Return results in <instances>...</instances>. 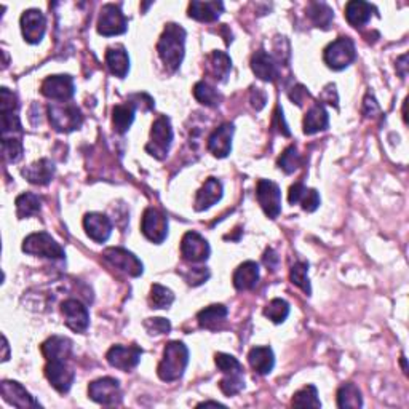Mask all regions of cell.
<instances>
[{"label": "cell", "instance_id": "obj_1", "mask_svg": "<svg viewBox=\"0 0 409 409\" xmlns=\"http://www.w3.org/2000/svg\"><path fill=\"white\" fill-rule=\"evenodd\" d=\"M184 45H186V30L179 24L168 23L163 34L157 44L158 57L163 61L168 71H178L184 59Z\"/></svg>", "mask_w": 409, "mask_h": 409}, {"label": "cell", "instance_id": "obj_2", "mask_svg": "<svg viewBox=\"0 0 409 409\" xmlns=\"http://www.w3.org/2000/svg\"><path fill=\"white\" fill-rule=\"evenodd\" d=\"M189 364V350L179 340H172L165 345L162 362L158 363L157 374L165 382L179 381Z\"/></svg>", "mask_w": 409, "mask_h": 409}, {"label": "cell", "instance_id": "obj_3", "mask_svg": "<svg viewBox=\"0 0 409 409\" xmlns=\"http://www.w3.org/2000/svg\"><path fill=\"white\" fill-rule=\"evenodd\" d=\"M48 119L54 130L59 133L76 131L83 124V115L76 105L71 102H57L48 106Z\"/></svg>", "mask_w": 409, "mask_h": 409}, {"label": "cell", "instance_id": "obj_4", "mask_svg": "<svg viewBox=\"0 0 409 409\" xmlns=\"http://www.w3.org/2000/svg\"><path fill=\"white\" fill-rule=\"evenodd\" d=\"M23 251L30 256H39L47 259H63L66 253L63 247L47 232H37L24 238Z\"/></svg>", "mask_w": 409, "mask_h": 409}, {"label": "cell", "instance_id": "obj_5", "mask_svg": "<svg viewBox=\"0 0 409 409\" xmlns=\"http://www.w3.org/2000/svg\"><path fill=\"white\" fill-rule=\"evenodd\" d=\"M357 58L355 44L350 37H339L331 42L323 53L326 66L333 71H343L349 67Z\"/></svg>", "mask_w": 409, "mask_h": 409}, {"label": "cell", "instance_id": "obj_6", "mask_svg": "<svg viewBox=\"0 0 409 409\" xmlns=\"http://www.w3.org/2000/svg\"><path fill=\"white\" fill-rule=\"evenodd\" d=\"M173 143V128L167 115H160L152 125L150 141L146 146V150L157 160H163L168 155L170 146Z\"/></svg>", "mask_w": 409, "mask_h": 409}, {"label": "cell", "instance_id": "obj_7", "mask_svg": "<svg viewBox=\"0 0 409 409\" xmlns=\"http://www.w3.org/2000/svg\"><path fill=\"white\" fill-rule=\"evenodd\" d=\"M88 396L97 405L115 406L121 401V389L117 379L114 377H101L88 386Z\"/></svg>", "mask_w": 409, "mask_h": 409}, {"label": "cell", "instance_id": "obj_8", "mask_svg": "<svg viewBox=\"0 0 409 409\" xmlns=\"http://www.w3.org/2000/svg\"><path fill=\"white\" fill-rule=\"evenodd\" d=\"M97 32L105 37H112V35L125 34L128 29V21L125 15L121 13L119 5L106 4L101 8L100 20H97Z\"/></svg>", "mask_w": 409, "mask_h": 409}, {"label": "cell", "instance_id": "obj_9", "mask_svg": "<svg viewBox=\"0 0 409 409\" xmlns=\"http://www.w3.org/2000/svg\"><path fill=\"white\" fill-rule=\"evenodd\" d=\"M256 198L271 219L278 218L282 213V192L273 181L259 179L258 186H256Z\"/></svg>", "mask_w": 409, "mask_h": 409}, {"label": "cell", "instance_id": "obj_10", "mask_svg": "<svg viewBox=\"0 0 409 409\" xmlns=\"http://www.w3.org/2000/svg\"><path fill=\"white\" fill-rule=\"evenodd\" d=\"M141 230L149 242L160 245L168 237V218L157 208H148L143 215Z\"/></svg>", "mask_w": 409, "mask_h": 409}, {"label": "cell", "instance_id": "obj_11", "mask_svg": "<svg viewBox=\"0 0 409 409\" xmlns=\"http://www.w3.org/2000/svg\"><path fill=\"white\" fill-rule=\"evenodd\" d=\"M181 254L184 261L192 262V264H200V262H205L210 258V243L197 232H187L181 242Z\"/></svg>", "mask_w": 409, "mask_h": 409}, {"label": "cell", "instance_id": "obj_12", "mask_svg": "<svg viewBox=\"0 0 409 409\" xmlns=\"http://www.w3.org/2000/svg\"><path fill=\"white\" fill-rule=\"evenodd\" d=\"M143 349L138 345H114L106 353L107 363L120 371H131L141 362Z\"/></svg>", "mask_w": 409, "mask_h": 409}, {"label": "cell", "instance_id": "obj_13", "mask_svg": "<svg viewBox=\"0 0 409 409\" xmlns=\"http://www.w3.org/2000/svg\"><path fill=\"white\" fill-rule=\"evenodd\" d=\"M105 259L130 277H141L144 272L143 262L125 248H107L105 251Z\"/></svg>", "mask_w": 409, "mask_h": 409}, {"label": "cell", "instance_id": "obj_14", "mask_svg": "<svg viewBox=\"0 0 409 409\" xmlns=\"http://www.w3.org/2000/svg\"><path fill=\"white\" fill-rule=\"evenodd\" d=\"M47 30V20L37 8L26 10L21 16V32L24 40L30 45L40 44Z\"/></svg>", "mask_w": 409, "mask_h": 409}, {"label": "cell", "instance_id": "obj_15", "mask_svg": "<svg viewBox=\"0 0 409 409\" xmlns=\"http://www.w3.org/2000/svg\"><path fill=\"white\" fill-rule=\"evenodd\" d=\"M42 95L53 101H69L76 93V85L71 76H52L47 77L40 87Z\"/></svg>", "mask_w": 409, "mask_h": 409}, {"label": "cell", "instance_id": "obj_16", "mask_svg": "<svg viewBox=\"0 0 409 409\" xmlns=\"http://www.w3.org/2000/svg\"><path fill=\"white\" fill-rule=\"evenodd\" d=\"M61 312L64 315L66 325L74 333H85L90 326V314L85 305L77 299H66L61 304Z\"/></svg>", "mask_w": 409, "mask_h": 409}, {"label": "cell", "instance_id": "obj_17", "mask_svg": "<svg viewBox=\"0 0 409 409\" xmlns=\"http://www.w3.org/2000/svg\"><path fill=\"white\" fill-rule=\"evenodd\" d=\"M45 376L48 382L52 384L54 390L59 393H67L74 384L76 372L71 368L67 362L58 360V362H48L45 366Z\"/></svg>", "mask_w": 409, "mask_h": 409}, {"label": "cell", "instance_id": "obj_18", "mask_svg": "<svg viewBox=\"0 0 409 409\" xmlns=\"http://www.w3.org/2000/svg\"><path fill=\"white\" fill-rule=\"evenodd\" d=\"M0 393H2L5 401L15 408H40V403L20 382L2 381V384H0Z\"/></svg>", "mask_w": 409, "mask_h": 409}, {"label": "cell", "instance_id": "obj_19", "mask_svg": "<svg viewBox=\"0 0 409 409\" xmlns=\"http://www.w3.org/2000/svg\"><path fill=\"white\" fill-rule=\"evenodd\" d=\"M83 227L87 235L96 243H105L112 234V223L102 213H88L83 218Z\"/></svg>", "mask_w": 409, "mask_h": 409}, {"label": "cell", "instance_id": "obj_20", "mask_svg": "<svg viewBox=\"0 0 409 409\" xmlns=\"http://www.w3.org/2000/svg\"><path fill=\"white\" fill-rule=\"evenodd\" d=\"M232 136H234V125L223 124L208 138V149L215 157L225 158L232 150Z\"/></svg>", "mask_w": 409, "mask_h": 409}, {"label": "cell", "instance_id": "obj_21", "mask_svg": "<svg viewBox=\"0 0 409 409\" xmlns=\"http://www.w3.org/2000/svg\"><path fill=\"white\" fill-rule=\"evenodd\" d=\"M288 201L291 205L301 203L304 211L314 213L319 210L320 206V195L315 189L305 187L302 182H295V184L290 187Z\"/></svg>", "mask_w": 409, "mask_h": 409}, {"label": "cell", "instance_id": "obj_22", "mask_svg": "<svg viewBox=\"0 0 409 409\" xmlns=\"http://www.w3.org/2000/svg\"><path fill=\"white\" fill-rule=\"evenodd\" d=\"M223 198V184L216 178H208L195 197V211H205Z\"/></svg>", "mask_w": 409, "mask_h": 409}, {"label": "cell", "instance_id": "obj_23", "mask_svg": "<svg viewBox=\"0 0 409 409\" xmlns=\"http://www.w3.org/2000/svg\"><path fill=\"white\" fill-rule=\"evenodd\" d=\"M71 353L72 340L64 338V336H52L42 344V355L47 358V362H58V360L67 362Z\"/></svg>", "mask_w": 409, "mask_h": 409}, {"label": "cell", "instance_id": "obj_24", "mask_svg": "<svg viewBox=\"0 0 409 409\" xmlns=\"http://www.w3.org/2000/svg\"><path fill=\"white\" fill-rule=\"evenodd\" d=\"M21 174L30 184L47 186L48 182H52L54 176V165L52 160H48V158H40V160L24 168Z\"/></svg>", "mask_w": 409, "mask_h": 409}, {"label": "cell", "instance_id": "obj_25", "mask_svg": "<svg viewBox=\"0 0 409 409\" xmlns=\"http://www.w3.org/2000/svg\"><path fill=\"white\" fill-rule=\"evenodd\" d=\"M251 69L254 76L264 82H273L278 76L277 63L266 50H258L251 57Z\"/></svg>", "mask_w": 409, "mask_h": 409}, {"label": "cell", "instance_id": "obj_26", "mask_svg": "<svg viewBox=\"0 0 409 409\" xmlns=\"http://www.w3.org/2000/svg\"><path fill=\"white\" fill-rule=\"evenodd\" d=\"M234 286L238 291L253 290L259 282V266L254 261H247L234 272Z\"/></svg>", "mask_w": 409, "mask_h": 409}, {"label": "cell", "instance_id": "obj_27", "mask_svg": "<svg viewBox=\"0 0 409 409\" xmlns=\"http://www.w3.org/2000/svg\"><path fill=\"white\" fill-rule=\"evenodd\" d=\"M224 10L223 2H194L189 4V16L201 23H215Z\"/></svg>", "mask_w": 409, "mask_h": 409}, {"label": "cell", "instance_id": "obj_28", "mask_svg": "<svg viewBox=\"0 0 409 409\" xmlns=\"http://www.w3.org/2000/svg\"><path fill=\"white\" fill-rule=\"evenodd\" d=\"M106 64L111 74L119 78H125L130 71V58L126 50L121 45L109 47L106 50Z\"/></svg>", "mask_w": 409, "mask_h": 409}, {"label": "cell", "instance_id": "obj_29", "mask_svg": "<svg viewBox=\"0 0 409 409\" xmlns=\"http://www.w3.org/2000/svg\"><path fill=\"white\" fill-rule=\"evenodd\" d=\"M248 362L258 374L267 376L275 366V357H273L271 347H254L248 353Z\"/></svg>", "mask_w": 409, "mask_h": 409}, {"label": "cell", "instance_id": "obj_30", "mask_svg": "<svg viewBox=\"0 0 409 409\" xmlns=\"http://www.w3.org/2000/svg\"><path fill=\"white\" fill-rule=\"evenodd\" d=\"M377 13L374 5L368 2H362V0H353L349 2L345 7V18L353 28H362L371 20V15Z\"/></svg>", "mask_w": 409, "mask_h": 409}, {"label": "cell", "instance_id": "obj_31", "mask_svg": "<svg viewBox=\"0 0 409 409\" xmlns=\"http://www.w3.org/2000/svg\"><path fill=\"white\" fill-rule=\"evenodd\" d=\"M329 125V115L325 106L321 102H315V105L309 109L304 117V133L305 134H315L319 131L326 130Z\"/></svg>", "mask_w": 409, "mask_h": 409}, {"label": "cell", "instance_id": "obj_32", "mask_svg": "<svg viewBox=\"0 0 409 409\" xmlns=\"http://www.w3.org/2000/svg\"><path fill=\"white\" fill-rule=\"evenodd\" d=\"M227 314L229 310L223 304L210 305V307H206L198 312L197 315L198 325L205 329H218L225 321V319H227Z\"/></svg>", "mask_w": 409, "mask_h": 409}, {"label": "cell", "instance_id": "obj_33", "mask_svg": "<svg viewBox=\"0 0 409 409\" xmlns=\"http://www.w3.org/2000/svg\"><path fill=\"white\" fill-rule=\"evenodd\" d=\"M208 71L218 82H225L232 71V59L225 52L215 50L208 57Z\"/></svg>", "mask_w": 409, "mask_h": 409}, {"label": "cell", "instance_id": "obj_34", "mask_svg": "<svg viewBox=\"0 0 409 409\" xmlns=\"http://www.w3.org/2000/svg\"><path fill=\"white\" fill-rule=\"evenodd\" d=\"M134 112H136V107H134L131 102H125V105L115 106L112 109L114 130L120 134L126 133L128 128H130L134 121Z\"/></svg>", "mask_w": 409, "mask_h": 409}, {"label": "cell", "instance_id": "obj_35", "mask_svg": "<svg viewBox=\"0 0 409 409\" xmlns=\"http://www.w3.org/2000/svg\"><path fill=\"white\" fill-rule=\"evenodd\" d=\"M15 205H16L18 218L24 219V218L39 215L42 208V200L39 195H35L32 192H26V194H21L20 197L16 198Z\"/></svg>", "mask_w": 409, "mask_h": 409}, {"label": "cell", "instance_id": "obj_36", "mask_svg": "<svg viewBox=\"0 0 409 409\" xmlns=\"http://www.w3.org/2000/svg\"><path fill=\"white\" fill-rule=\"evenodd\" d=\"M307 16L312 20V23L316 28H321V29H329V26H331V23L334 20L333 10L323 2L310 4L307 7Z\"/></svg>", "mask_w": 409, "mask_h": 409}, {"label": "cell", "instance_id": "obj_37", "mask_svg": "<svg viewBox=\"0 0 409 409\" xmlns=\"http://www.w3.org/2000/svg\"><path fill=\"white\" fill-rule=\"evenodd\" d=\"M338 406L340 409L362 408L363 406L362 392H360L355 384L347 382L338 390Z\"/></svg>", "mask_w": 409, "mask_h": 409}, {"label": "cell", "instance_id": "obj_38", "mask_svg": "<svg viewBox=\"0 0 409 409\" xmlns=\"http://www.w3.org/2000/svg\"><path fill=\"white\" fill-rule=\"evenodd\" d=\"M194 96L200 105L208 106V107H215L221 102L223 96L218 93V90L210 85L208 82H198L195 83L194 87Z\"/></svg>", "mask_w": 409, "mask_h": 409}, {"label": "cell", "instance_id": "obj_39", "mask_svg": "<svg viewBox=\"0 0 409 409\" xmlns=\"http://www.w3.org/2000/svg\"><path fill=\"white\" fill-rule=\"evenodd\" d=\"M292 406L296 408H321L319 390L315 386H307L292 395Z\"/></svg>", "mask_w": 409, "mask_h": 409}, {"label": "cell", "instance_id": "obj_40", "mask_svg": "<svg viewBox=\"0 0 409 409\" xmlns=\"http://www.w3.org/2000/svg\"><path fill=\"white\" fill-rule=\"evenodd\" d=\"M290 280L292 285L301 288L307 296L312 295V286H310L309 280V264H305V262H296L290 271Z\"/></svg>", "mask_w": 409, "mask_h": 409}, {"label": "cell", "instance_id": "obj_41", "mask_svg": "<svg viewBox=\"0 0 409 409\" xmlns=\"http://www.w3.org/2000/svg\"><path fill=\"white\" fill-rule=\"evenodd\" d=\"M264 315L268 320L277 323H283L290 315V304L285 301V299H272L271 302L266 305L264 309Z\"/></svg>", "mask_w": 409, "mask_h": 409}, {"label": "cell", "instance_id": "obj_42", "mask_svg": "<svg viewBox=\"0 0 409 409\" xmlns=\"http://www.w3.org/2000/svg\"><path fill=\"white\" fill-rule=\"evenodd\" d=\"M219 389L221 392L227 396H234L237 393H240L243 389H245V379H243V371L237 372H229V374H224V377L219 382Z\"/></svg>", "mask_w": 409, "mask_h": 409}, {"label": "cell", "instance_id": "obj_43", "mask_svg": "<svg viewBox=\"0 0 409 409\" xmlns=\"http://www.w3.org/2000/svg\"><path fill=\"white\" fill-rule=\"evenodd\" d=\"M174 301V295L172 290L165 288L162 285H152L149 302L152 309H168Z\"/></svg>", "mask_w": 409, "mask_h": 409}, {"label": "cell", "instance_id": "obj_44", "mask_svg": "<svg viewBox=\"0 0 409 409\" xmlns=\"http://www.w3.org/2000/svg\"><path fill=\"white\" fill-rule=\"evenodd\" d=\"M301 165V155H299L296 146H290L283 150L282 157L278 158V167L283 170L286 174L295 173Z\"/></svg>", "mask_w": 409, "mask_h": 409}, {"label": "cell", "instance_id": "obj_45", "mask_svg": "<svg viewBox=\"0 0 409 409\" xmlns=\"http://www.w3.org/2000/svg\"><path fill=\"white\" fill-rule=\"evenodd\" d=\"M2 155L5 162L16 163L23 157V143L20 138L2 139Z\"/></svg>", "mask_w": 409, "mask_h": 409}, {"label": "cell", "instance_id": "obj_46", "mask_svg": "<svg viewBox=\"0 0 409 409\" xmlns=\"http://www.w3.org/2000/svg\"><path fill=\"white\" fill-rule=\"evenodd\" d=\"M215 363L218 366V369L223 372V374H229V372H237L243 371L242 363L238 362L235 357L229 355V353H216Z\"/></svg>", "mask_w": 409, "mask_h": 409}, {"label": "cell", "instance_id": "obj_47", "mask_svg": "<svg viewBox=\"0 0 409 409\" xmlns=\"http://www.w3.org/2000/svg\"><path fill=\"white\" fill-rule=\"evenodd\" d=\"M144 328L148 329V333L150 336H158V334H168L172 331V323L167 319H148L144 321Z\"/></svg>", "mask_w": 409, "mask_h": 409}, {"label": "cell", "instance_id": "obj_48", "mask_svg": "<svg viewBox=\"0 0 409 409\" xmlns=\"http://www.w3.org/2000/svg\"><path fill=\"white\" fill-rule=\"evenodd\" d=\"M184 278L189 285L198 286L210 278V272H208V268H203V267L191 268L187 273H184Z\"/></svg>", "mask_w": 409, "mask_h": 409}, {"label": "cell", "instance_id": "obj_49", "mask_svg": "<svg viewBox=\"0 0 409 409\" xmlns=\"http://www.w3.org/2000/svg\"><path fill=\"white\" fill-rule=\"evenodd\" d=\"M249 101H251V106L256 109V111H261V109H264L266 102H267L266 91L261 90V88H253L251 96H249Z\"/></svg>", "mask_w": 409, "mask_h": 409}, {"label": "cell", "instance_id": "obj_50", "mask_svg": "<svg viewBox=\"0 0 409 409\" xmlns=\"http://www.w3.org/2000/svg\"><path fill=\"white\" fill-rule=\"evenodd\" d=\"M320 100L328 102V105H331V106L334 105V107H338V93H336V85L333 83L326 85L325 90H323V95L320 96Z\"/></svg>", "mask_w": 409, "mask_h": 409}, {"label": "cell", "instance_id": "obj_51", "mask_svg": "<svg viewBox=\"0 0 409 409\" xmlns=\"http://www.w3.org/2000/svg\"><path fill=\"white\" fill-rule=\"evenodd\" d=\"M363 112L366 117H374L376 114H379V106H377V102L374 97H372L371 95H368L364 97V109H363Z\"/></svg>", "mask_w": 409, "mask_h": 409}, {"label": "cell", "instance_id": "obj_52", "mask_svg": "<svg viewBox=\"0 0 409 409\" xmlns=\"http://www.w3.org/2000/svg\"><path fill=\"white\" fill-rule=\"evenodd\" d=\"M262 261H264V264H266L267 268H271V271H275L277 266H278V261H280V259H278L277 253L273 251L272 248H268V249H266L264 256H262Z\"/></svg>", "mask_w": 409, "mask_h": 409}, {"label": "cell", "instance_id": "obj_53", "mask_svg": "<svg viewBox=\"0 0 409 409\" xmlns=\"http://www.w3.org/2000/svg\"><path fill=\"white\" fill-rule=\"evenodd\" d=\"M290 97H291V101H295L297 106H302L305 97H309V91L305 90L302 85H297L296 88H292V91L290 93Z\"/></svg>", "mask_w": 409, "mask_h": 409}, {"label": "cell", "instance_id": "obj_54", "mask_svg": "<svg viewBox=\"0 0 409 409\" xmlns=\"http://www.w3.org/2000/svg\"><path fill=\"white\" fill-rule=\"evenodd\" d=\"M396 72H398L401 78H406L408 76V54H403L396 59Z\"/></svg>", "mask_w": 409, "mask_h": 409}, {"label": "cell", "instance_id": "obj_55", "mask_svg": "<svg viewBox=\"0 0 409 409\" xmlns=\"http://www.w3.org/2000/svg\"><path fill=\"white\" fill-rule=\"evenodd\" d=\"M2 343H4V357H2V362H8V358H10V353H8V340L7 338H2Z\"/></svg>", "mask_w": 409, "mask_h": 409}, {"label": "cell", "instance_id": "obj_56", "mask_svg": "<svg viewBox=\"0 0 409 409\" xmlns=\"http://www.w3.org/2000/svg\"><path fill=\"white\" fill-rule=\"evenodd\" d=\"M201 406H224L223 403H218V401H203V403H200L198 408Z\"/></svg>", "mask_w": 409, "mask_h": 409}]
</instances>
